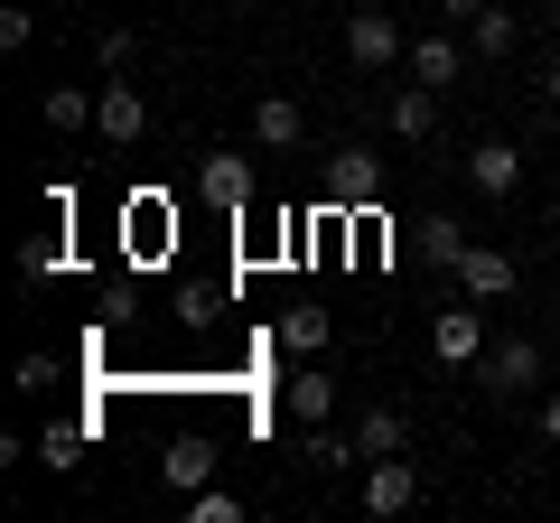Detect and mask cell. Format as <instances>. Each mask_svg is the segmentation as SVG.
<instances>
[{
	"label": "cell",
	"instance_id": "obj_1",
	"mask_svg": "<svg viewBox=\"0 0 560 523\" xmlns=\"http://www.w3.org/2000/svg\"><path fill=\"white\" fill-rule=\"evenodd\" d=\"M346 57H355V75H383V66L401 57V28H393V10L355 0V10H346Z\"/></svg>",
	"mask_w": 560,
	"mask_h": 523
},
{
	"label": "cell",
	"instance_id": "obj_2",
	"mask_svg": "<svg viewBox=\"0 0 560 523\" xmlns=\"http://www.w3.org/2000/svg\"><path fill=\"white\" fill-rule=\"evenodd\" d=\"M327 197L355 206V216H374V206H383V160H374L364 141H346L337 160H327Z\"/></svg>",
	"mask_w": 560,
	"mask_h": 523
},
{
	"label": "cell",
	"instance_id": "obj_3",
	"mask_svg": "<svg viewBox=\"0 0 560 523\" xmlns=\"http://www.w3.org/2000/svg\"><path fill=\"white\" fill-rule=\"evenodd\" d=\"M411 504H420V467L401 449L393 458H364V514H411Z\"/></svg>",
	"mask_w": 560,
	"mask_h": 523
},
{
	"label": "cell",
	"instance_id": "obj_4",
	"mask_svg": "<svg viewBox=\"0 0 560 523\" xmlns=\"http://www.w3.org/2000/svg\"><path fill=\"white\" fill-rule=\"evenodd\" d=\"M94 131L113 150H131L140 131H150V103H140V84H94Z\"/></svg>",
	"mask_w": 560,
	"mask_h": 523
},
{
	"label": "cell",
	"instance_id": "obj_5",
	"mask_svg": "<svg viewBox=\"0 0 560 523\" xmlns=\"http://www.w3.org/2000/svg\"><path fill=\"white\" fill-rule=\"evenodd\" d=\"M477 374L514 403V393H533V383H541V346L533 337H504V346H486V356H477Z\"/></svg>",
	"mask_w": 560,
	"mask_h": 523
},
{
	"label": "cell",
	"instance_id": "obj_6",
	"mask_svg": "<svg viewBox=\"0 0 560 523\" xmlns=\"http://www.w3.org/2000/svg\"><path fill=\"white\" fill-rule=\"evenodd\" d=\"M383 121H393V141H440V84H401L393 103H383Z\"/></svg>",
	"mask_w": 560,
	"mask_h": 523
},
{
	"label": "cell",
	"instance_id": "obj_7",
	"mask_svg": "<svg viewBox=\"0 0 560 523\" xmlns=\"http://www.w3.org/2000/svg\"><path fill=\"white\" fill-rule=\"evenodd\" d=\"M458 290H467V300H514V253L467 243V253H458Z\"/></svg>",
	"mask_w": 560,
	"mask_h": 523
},
{
	"label": "cell",
	"instance_id": "obj_8",
	"mask_svg": "<svg viewBox=\"0 0 560 523\" xmlns=\"http://www.w3.org/2000/svg\"><path fill=\"white\" fill-rule=\"evenodd\" d=\"M197 187H206V206H224V216H243V206H253V160H234V150H206Z\"/></svg>",
	"mask_w": 560,
	"mask_h": 523
},
{
	"label": "cell",
	"instance_id": "obj_9",
	"mask_svg": "<svg viewBox=\"0 0 560 523\" xmlns=\"http://www.w3.org/2000/svg\"><path fill=\"white\" fill-rule=\"evenodd\" d=\"M430 356L440 364H477L486 356V318L477 309H440V318H430Z\"/></svg>",
	"mask_w": 560,
	"mask_h": 523
},
{
	"label": "cell",
	"instance_id": "obj_10",
	"mask_svg": "<svg viewBox=\"0 0 560 523\" xmlns=\"http://www.w3.org/2000/svg\"><path fill=\"white\" fill-rule=\"evenodd\" d=\"M467 187L514 197V187H523V150H514V141H477V150H467Z\"/></svg>",
	"mask_w": 560,
	"mask_h": 523
},
{
	"label": "cell",
	"instance_id": "obj_11",
	"mask_svg": "<svg viewBox=\"0 0 560 523\" xmlns=\"http://www.w3.org/2000/svg\"><path fill=\"white\" fill-rule=\"evenodd\" d=\"M290 421H300V430L337 421V374H318V364H308V374H290Z\"/></svg>",
	"mask_w": 560,
	"mask_h": 523
},
{
	"label": "cell",
	"instance_id": "obj_12",
	"mask_svg": "<svg viewBox=\"0 0 560 523\" xmlns=\"http://www.w3.org/2000/svg\"><path fill=\"white\" fill-rule=\"evenodd\" d=\"M300 131H308V121H300V103H290V94H261L253 103V141L261 150H300Z\"/></svg>",
	"mask_w": 560,
	"mask_h": 523
},
{
	"label": "cell",
	"instance_id": "obj_13",
	"mask_svg": "<svg viewBox=\"0 0 560 523\" xmlns=\"http://www.w3.org/2000/svg\"><path fill=\"white\" fill-rule=\"evenodd\" d=\"M411 75H420V84H458V75H467V47L448 38V28H430V38L411 47Z\"/></svg>",
	"mask_w": 560,
	"mask_h": 523
},
{
	"label": "cell",
	"instance_id": "obj_14",
	"mask_svg": "<svg viewBox=\"0 0 560 523\" xmlns=\"http://www.w3.org/2000/svg\"><path fill=\"white\" fill-rule=\"evenodd\" d=\"M160 477L178 486V496H197V486L215 477V440H168V458H160Z\"/></svg>",
	"mask_w": 560,
	"mask_h": 523
},
{
	"label": "cell",
	"instance_id": "obj_15",
	"mask_svg": "<svg viewBox=\"0 0 560 523\" xmlns=\"http://www.w3.org/2000/svg\"><path fill=\"white\" fill-rule=\"evenodd\" d=\"M38 113H47V131H94V84H47Z\"/></svg>",
	"mask_w": 560,
	"mask_h": 523
},
{
	"label": "cell",
	"instance_id": "obj_16",
	"mask_svg": "<svg viewBox=\"0 0 560 523\" xmlns=\"http://www.w3.org/2000/svg\"><path fill=\"white\" fill-rule=\"evenodd\" d=\"M327 337H337V318H327V309H308V300L280 309V346H290V356H318Z\"/></svg>",
	"mask_w": 560,
	"mask_h": 523
},
{
	"label": "cell",
	"instance_id": "obj_17",
	"mask_svg": "<svg viewBox=\"0 0 560 523\" xmlns=\"http://www.w3.org/2000/svg\"><path fill=\"white\" fill-rule=\"evenodd\" d=\"M514 38H523V20H514V10H477V20H467V47H477V57H514Z\"/></svg>",
	"mask_w": 560,
	"mask_h": 523
},
{
	"label": "cell",
	"instance_id": "obj_18",
	"mask_svg": "<svg viewBox=\"0 0 560 523\" xmlns=\"http://www.w3.org/2000/svg\"><path fill=\"white\" fill-rule=\"evenodd\" d=\"M47 271H66V216L47 224V234L20 243V281H47Z\"/></svg>",
	"mask_w": 560,
	"mask_h": 523
},
{
	"label": "cell",
	"instance_id": "obj_19",
	"mask_svg": "<svg viewBox=\"0 0 560 523\" xmlns=\"http://www.w3.org/2000/svg\"><path fill=\"white\" fill-rule=\"evenodd\" d=\"M401 440H411V421H401V411H364V421H355V449H364V458H393Z\"/></svg>",
	"mask_w": 560,
	"mask_h": 523
},
{
	"label": "cell",
	"instance_id": "obj_20",
	"mask_svg": "<svg viewBox=\"0 0 560 523\" xmlns=\"http://www.w3.org/2000/svg\"><path fill=\"white\" fill-rule=\"evenodd\" d=\"M38 458L57 467V477H66V467H84V421H47L38 430Z\"/></svg>",
	"mask_w": 560,
	"mask_h": 523
},
{
	"label": "cell",
	"instance_id": "obj_21",
	"mask_svg": "<svg viewBox=\"0 0 560 523\" xmlns=\"http://www.w3.org/2000/svg\"><path fill=\"white\" fill-rule=\"evenodd\" d=\"M420 253L440 262V271H458V253H467V224H448V216H430V224H420Z\"/></svg>",
	"mask_w": 560,
	"mask_h": 523
},
{
	"label": "cell",
	"instance_id": "obj_22",
	"mask_svg": "<svg viewBox=\"0 0 560 523\" xmlns=\"http://www.w3.org/2000/svg\"><path fill=\"white\" fill-rule=\"evenodd\" d=\"M187 514H197V523H243V496H224V486H197V496H187Z\"/></svg>",
	"mask_w": 560,
	"mask_h": 523
},
{
	"label": "cell",
	"instance_id": "obj_23",
	"mask_svg": "<svg viewBox=\"0 0 560 523\" xmlns=\"http://www.w3.org/2000/svg\"><path fill=\"white\" fill-rule=\"evenodd\" d=\"M94 57H103V75H131L140 38H131V28H103V38H94Z\"/></svg>",
	"mask_w": 560,
	"mask_h": 523
},
{
	"label": "cell",
	"instance_id": "obj_24",
	"mask_svg": "<svg viewBox=\"0 0 560 523\" xmlns=\"http://www.w3.org/2000/svg\"><path fill=\"white\" fill-rule=\"evenodd\" d=\"M346 458H364V449L355 440H327V421L308 430V467H346Z\"/></svg>",
	"mask_w": 560,
	"mask_h": 523
},
{
	"label": "cell",
	"instance_id": "obj_25",
	"mask_svg": "<svg viewBox=\"0 0 560 523\" xmlns=\"http://www.w3.org/2000/svg\"><path fill=\"white\" fill-rule=\"evenodd\" d=\"M541 103H551V113H560V57L541 66Z\"/></svg>",
	"mask_w": 560,
	"mask_h": 523
},
{
	"label": "cell",
	"instance_id": "obj_26",
	"mask_svg": "<svg viewBox=\"0 0 560 523\" xmlns=\"http://www.w3.org/2000/svg\"><path fill=\"white\" fill-rule=\"evenodd\" d=\"M541 440L560 449V393H551V403H541Z\"/></svg>",
	"mask_w": 560,
	"mask_h": 523
},
{
	"label": "cell",
	"instance_id": "obj_27",
	"mask_svg": "<svg viewBox=\"0 0 560 523\" xmlns=\"http://www.w3.org/2000/svg\"><path fill=\"white\" fill-rule=\"evenodd\" d=\"M477 10H486V0H440V20H477Z\"/></svg>",
	"mask_w": 560,
	"mask_h": 523
},
{
	"label": "cell",
	"instance_id": "obj_28",
	"mask_svg": "<svg viewBox=\"0 0 560 523\" xmlns=\"http://www.w3.org/2000/svg\"><path fill=\"white\" fill-rule=\"evenodd\" d=\"M551 216H560V197H551Z\"/></svg>",
	"mask_w": 560,
	"mask_h": 523
}]
</instances>
